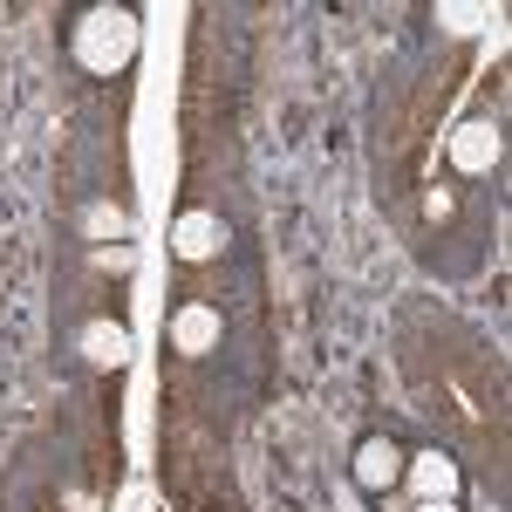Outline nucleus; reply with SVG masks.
<instances>
[{
  "mask_svg": "<svg viewBox=\"0 0 512 512\" xmlns=\"http://www.w3.org/2000/svg\"><path fill=\"white\" fill-rule=\"evenodd\" d=\"M62 41H69V62H76L82 76L110 82L137 62V14H130V7H110V0L76 7L69 28H62Z\"/></svg>",
  "mask_w": 512,
  "mask_h": 512,
  "instance_id": "1",
  "label": "nucleus"
},
{
  "mask_svg": "<svg viewBox=\"0 0 512 512\" xmlns=\"http://www.w3.org/2000/svg\"><path fill=\"white\" fill-rule=\"evenodd\" d=\"M376 512H465V465L444 444H403V478L376 499Z\"/></svg>",
  "mask_w": 512,
  "mask_h": 512,
  "instance_id": "2",
  "label": "nucleus"
},
{
  "mask_svg": "<svg viewBox=\"0 0 512 512\" xmlns=\"http://www.w3.org/2000/svg\"><path fill=\"white\" fill-rule=\"evenodd\" d=\"M506 158V130L492 117H465L451 137H444V164L458 171V178H492Z\"/></svg>",
  "mask_w": 512,
  "mask_h": 512,
  "instance_id": "3",
  "label": "nucleus"
},
{
  "mask_svg": "<svg viewBox=\"0 0 512 512\" xmlns=\"http://www.w3.org/2000/svg\"><path fill=\"white\" fill-rule=\"evenodd\" d=\"M349 478H355V492L376 506V499L390 492L396 478H403V437H390V431H362V437H355V451H349Z\"/></svg>",
  "mask_w": 512,
  "mask_h": 512,
  "instance_id": "4",
  "label": "nucleus"
},
{
  "mask_svg": "<svg viewBox=\"0 0 512 512\" xmlns=\"http://www.w3.org/2000/svg\"><path fill=\"white\" fill-rule=\"evenodd\" d=\"M164 335H171V349L185 355V362H205V355H219V342H226V315H219V301L185 294L171 308V321H164Z\"/></svg>",
  "mask_w": 512,
  "mask_h": 512,
  "instance_id": "5",
  "label": "nucleus"
},
{
  "mask_svg": "<svg viewBox=\"0 0 512 512\" xmlns=\"http://www.w3.org/2000/svg\"><path fill=\"white\" fill-rule=\"evenodd\" d=\"M226 219L212 212V205H185L178 212V226H171V253L185 260V267H212L219 253H226Z\"/></svg>",
  "mask_w": 512,
  "mask_h": 512,
  "instance_id": "6",
  "label": "nucleus"
},
{
  "mask_svg": "<svg viewBox=\"0 0 512 512\" xmlns=\"http://www.w3.org/2000/svg\"><path fill=\"white\" fill-rule=\"evenodd\" d=\"M82 355H89L96 369H123V362H130V328H123V321H89Z\"/></svg>",
  "mask_w": 512,
  "mask_h": 512,
  "instance_id": "7",
  "label": "nucleus"
}]
</instances>
